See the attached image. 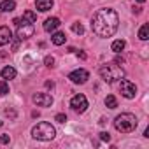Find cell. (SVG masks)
Returning <instances> with one entry per match:
<instances>
[{
    "instance_id": "obj_23",
    "label": "cell",
    "mask_w": 149,
    "mask_h": 149,
    "mask_svg": "<svg viewBox=\"0 0 149 149\" xmlns=\"http://www.w3.org/2000/svg\"><path fill=\"white\" fill-rule=\"evenodd\" d=\"M44 63H46L47 67H53V65H54V58H53V56H46V60H44Z\"/></svg>"
},
{
    "instance_id": "obj_11",
    "label": "cell",
    "mask_w": 149,
    "mask_h": 149,
    "mask_svg": "<svg viewBox=\"0 0 149 149\" xmlns=\"http://www.w3.org/2000/svg\"><path fill=\"white\" fill-rule=\"evenodd\" d=\"M60 25H61V23H60L58 18H47L46 23H44V30H46V32H54Z\"/></svg>"
},
{
    "instance_id": "obj_17",
    "label": "cell",
    "mask_w": 149,
    "mask_h": 149,
    "mask_svg": "<svg viewBox=\"0 0 149 149\" xmlns=\"http://www.w3.org/2000/svg\"><path fill=\"white\" fill-rule=\"evenodd\" d=\"M147 35H149V25H142L140 30H139V39L140 40H147L149 39Z\"/></svg>"
},
{
    "instance_id": "obj_9",
    "label": "cell",
    "mask_w": 149,
    "mask_h": 149,
    "mask_svg": "<svg viewBox=\"0 0 149 149\" xmlns=\"http://www.w3.org/2000/svg\"><path fill=\"white\" fill-rule=\"evenodd\" d=\"M32 98H33V102H35L37 105H40V107H49V105H53V97L47 95V93H35Z\"/></svg>"
},
{
    "instance_id": "obj_5",
    "label": "cell",
    "mask_w": 149,
    "mask_h": 149,
    "mask_svg": "<svg viewBox=\"0 0 149 149\" xmlns=\"http://www.w3.org/2000/svg\"><path fill=\"white\" fill-rule=\"evenodd\" d=\"M18 30H16V35L19 40H25V39H30L33 33H35V28L30 21H25V19H19V23L16 25Z\"/></svg>"
},
{
    "instance_id": "obj_16",
    "label": "cell",
    "mask_w": 149,
    "mask_h": 149,
    "mask_svg": "<svg viewBox=\"0 0 149 149\" xmlns=\"http://www.w3.org/2000/svg\"><path fill=\"white\" fill-rule=\"evenodd\" d=\"M111 47H112V51H114V53H121V51L125 49V40H123V39H118V40H114V42H112V46H111Z\"/></svg>"
},
{
    "instance_id": "obj_24",
    "label": "cell",
    "mask_w": 149,
    "mask_h": 149,
    "mask_svg": "<svg viewBox=\"0 0 149 149\" xmlns=\"http://www.w3.org/2000/svg\"><path fill=\"white\" fill-rule=\"evenodd\" d=\"M100 139L105 140V142H109V140H111V135H109L107 132H102V133H100Z\"/></svg>"
},
{
    "instance_id": "obj_15",
    "label": "cell",
    "mask_w": 149,
    "mask_h": 149,
    "mask_svg": "<svg viewBox=\"0 0 149 149\" xmlns=\"http://www.w3.org/2000/svg\"><path fill=\"white\" fill-rule=\"evenodd\" d=\"M2 77H4V79H14V77H16V70L7 65L6 68H2Z\"/></svg>"
},
{
    "instance_id": "obj_13",
    "label": "cell",
    "mask_w": 149,
    "mask_h": 149,
    "mask_svg": "<svg viewBox=\"0 0 149 149\" xmlns=\"http://www.w3.org/2000/svg\"><path fill=\"white\" fill-rule=\"evenodd\" d=\"M16 9V2L13 0H6V2H0V13H11Z\"/></svg>"
},
{
    "instance_id": "obj_7",
    "label": "cell",
    "mask_w": 149,
    "mask_h": 149,
    "mask_svg": "<svg viewBox=\"0 0 149 149\" xmlns=\"http://www.w3.org/2000/svg\"><path fill=\"white\" fill-rule=\"evenodd\" d=\"M70 107L76 111V112H84L86 109H88V100H86V97L84 95H76V97H72V100H70Z\"/></svg>"
},
{
    "instance_id": "obj_1",
    "label": "cell",
    "mask_w": 149,
    "mask_h": 149,
    "mask_svg": "<svg viewBox=\"0 0 149 149\" xmlns=\"http://www.w3.org/2000/svg\"><path fill=\"white\" fill-rule=\"evenodd\" d=\"M119 26V16L114 9H98L95 14H93V19H91V30L105 39V37H112L116 33Z\"/></svg>"
},
{
    "instance_id": "obj_10",
    "label": "cell",
    "mask_w": 149,
    "mask_h": 149,
    "mask_svg": "<svg viewBox=\"0 0 149 149\" xmlns=\"http://www.w3.org/2000/svg\"><path fill=\"white\" fill-rule=\"evenodd\" d=\"M13 40V32L9 26H0V46H6Z\"/></svg>"
},
{
    "instance_id": "obj_12",
    "label": "cell",
    "mask_w": 149,
    "mask_h": 149,
    "mask_svg": "<svg viewBox=\"0 0 149 149\" xmlns=\"http://www.w3.org/2000/svg\"><path fill=\"white\" fill-rule=\"evenodd\" d=\"M35 6L40 13H46L53 7V0H35Z\"/></svg>"
},
{
    "instance_id": "obj_18",
    "label": "cell",
    "mask_w": 149,
    "mask_h": 149,
    "mask_svg": "<svg viewBox=\"0 0 149 149\" xmlns=\"http://www.w3.org/2000/svg\"><path fill=\"white\" fill-rule=\"evenodd\" d=\"M105 105H107L109 109H116V107H118L116 97H114V95H107V97H105Z\"/></svg>"
},
{
    "instance_id": "obj_26",
    "label": "cell",
    "mask_w": 149,
    "mask_h": 149,
    "mask_svg": "<svg viewBox=\"0 0 149 149\" xmlns=\"http://www.w3.org/2000/svg\"><path fill=\"white\" fill-rule=\"evenodd\" d=\"M6 114H7V116H11V118H16V111H13V109H7V111H6Z\"/></svg>"
},
{
    "instance_id": "obj_21",
    "label": "cell",
    "mask_w": 149,
    "mask_h": 149,
    "mask_svg": "<svg viewBox=\"0 0 149 149\" xmlns=\"http://www.w3.org/2000/svg\"><path fill=\"white\" fill-rule=\"evenodd\" d=\"M9 93V84L6 81H0V95H7Z\"/></svg>"
},
{
    "instance_id": "obj_29",
    "label": "cell",
    "mask_w": 149,
    "mask_h": 149,
    "mask_svg": "<svg viewBox=\"0 0 149 149\" xmlns=\"http://www.w3.org/2000/svg\"><path fill=\"white\" fill-rule=\"evenodd\" d=\"M137 2H140V4H144V2H146V0H137Z\"/></svg>"
},
{
    "instance_id": "obj_4",
    "label": "cell",
    "mask_w": 149,
    "mask_h": 149,
    "mask_svg": "<svg viewBox=\"0 0 149 149\" xmlns=\"http://www.w3.org/2000/svg\"><path fill=\"white\" fill-rule=\"evenodd\" d=\"M100 77L105 81V83H114L118 79H123L125 77V70L119 67V65H104L100 70Z\"/></svg>"
},
{
    "instance_id": "obj_3",
    "label": "cell",
    "mask_w": 149,
    "mask_h": 149,
    "mask_svg": "<svg viewBox=\"0 0 149 149\" xmlns=\"http://www.w3.org/2000/svg\"><path fill=\"white\" fill-rule=\"evenodd\" d=\"M32 135H33V139H37V140H53L54 135H56V130H54V126H53L51 123L42 121V123H37V125L32 128Z\"/></svg>"
},
{
    "instance_id": "obj_25",
    "label": "cell",
    "mask_w": 149,
    "mask_h": 149,
    "mask_svg": "<svg viewBox=\"0 0 149 149\" xmlns=\"http://www.w3.org/2000/svg\"><path fill=\"white\" fill-rule=\"evenodd\" d=\"M11 139H9V135H2V137H0V142H2V144H7Z\"/></svg>"
},
{
    "instance_id": "obj_2",
    "label": "cell",
    "mask_w": 149,
    "mask_h": 149,
    "mask_svg": "<svg viewBox=\"0 0 149 149\" xmlns=\"http://www.w3.org/2000/svg\"><path fill=\"white\" fill-rule=\"evenodd\" d=\"M114 126L121 133H130V132H133L137 128V118L133 114H130V112H123L114 119Z\"/></svg>"
},
{
    "instance_id": "obj_8",
    "label": "cell",
    "mask_w": 149,
    "mask_h": 149,
    "mask_svg": "<svg viewBox=\"0 0 149 149\" xmlns=\"http://www.w3.org/2000/svg\"><path fill=\"white\" fill-rule=\"evenodd\" d=\"M68 79H70L72 83H76V84H84V83L90 79V74H88V70L79 68V70L70 72V74H68Z\"/></svg>"
},
{
    "instance_id": "obj_20",
    "label": "cell",
    "mask_w": 149,
    "mask_h": 149,
    "mask_svg": "<svg viewBox=\"0 0 149 149\" xmlns=\"http://www.w3.org/2000/svg\"><path fill=\"white\" fill-rule=\"evenodd\" d=\"M72 32L77 33V35H83V33H84V26H83L81 23H74V25H72Z\"/></svg>"
},
{
    "instance_id": "obj_6",
    "label": "cell",
    "mask_w": 149,
    "mask_h": 149,
    "mask_svg": "<svg viewBox=\"0 0 149 149\" xmlns=\"http://www.w3.org/2000/svg\"><path fill=\"white\" fill-rule=\"evenodd\" d=\"M119 90H121V95H123L125 98H135V95H137V86H135V83H132V81H128V79H121Z\"/></svg>"
},
{
    "instance_id": "obj_27",
    "label": "cell",
    "mask_w": 149,
    "mask_h": 149,
    "mask_svg": "<svg viewBox=\"0 0 149 149\" xmlns=\"http://www.w3.org/2000/svg\"><path fill=\"white\" fill-rule=\"evenodd\" d=\"M77 58H81V60H86V53H83V51H77Z\"/></svg>"
},
{
    "instance_id": "obj_22",
    "label": "cell",
    "mask_w": 149,
    "mask_h": 149,
    "mask_svg": "<svg viewBox=\"0 0 149 149\" xmlns=\"http://www.w3.org/2000/svg\"><path fill=\"white\" fill-rule=\"evenodd\" d=\"M54 121H58V123H65V121H67V116H65V114H56V116H54Z\"/></svg>"
},
{
    "instance_id": "obj_14",
    "label": "cell",
    "mask_w": 149,
    "mask_h": 149,
    "mask_svg": "<svg viewBox=\"0 0 149 149\" xmlns=\"http://www.w3.org/2000/svg\"><path fill=\"white\" fill-rule=\"evenodd\" d=\"M51 40H53V44H54V46H61V44H65L67 35H65L63 32H56V33L51 37Z\"/></svg>"
},
{
    "instance_id": "obj_19",
    "label": "cell",
    "mask_w": 149,
    "mask_h": 149,
    "mask_svg": "<svg viewBox=\"0 0 149 149\" xmlns=\"http://www.w3.org/2000/svg\"><path fill=\"white\" fill-rule=\"evenodd\" d=\"M23 19H26V21L33 23V21H37V14H35V13H32V11H25V13H23Z\"/></svg>"
},
{
    "instance_id": "obj_28",
    "label": "cell",
    "mask_w": 149,
    "mask_h": 149,
    "mask_svg": "<svg viewBox=\"0 0 149 149\" xmlns=\"http://www.w3.org/2000/svg\"><path fill=\"white\" fill-rule=\"evenodd\" d=\"M46 88H51V90H53V88H54V83H53V81H47V83H46Z\"/></svg>"
}]
</instances>
